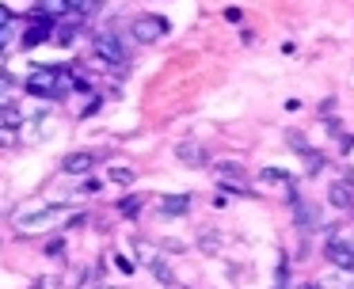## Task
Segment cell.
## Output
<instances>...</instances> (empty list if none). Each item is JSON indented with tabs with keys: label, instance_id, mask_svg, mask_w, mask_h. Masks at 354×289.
I'll use <instances>...</instances> for the list:
<instances>
[{
	"label": "cell",
	"instance_id": "12",
	"mask_svg": "<svg viewBox=\"0 0 354 289\" xmlns=\"http://www.w3.org/2000/svg\"><path fill=\"white\" fill-rule=\"evenodd\" d=\"M27 137L31 141H46V137H54V114H35L31 118V126H27Z\"/></svg>",
	"mask_w": 354,
	"mask_h": 289
},
{
	"label": "cell",
	"instance_id": "29",
	"mask_svg": "<svg viewBox=\"0 0 354 289\" xmlns=\"http://www.w3.org/2000/svg\"><path fill=\"white\" fill-rule=\"evenodd\" d=\"M95 289H103V286H95Z\"/></svg>",
	"mask_w": 354,
	"mask_h": 289
},
{
	"label": "cell",
	"instance_id": "11",
	"mask_svg": "<svg viewBox=\"0 0 354 289\" xmlns=\"http://www.w3.org/2000/svg\"><path fill=\"white\" fill-rule=\"evenodd\" d=\"M191 209V194H164L160 198V217H183Z\"/></svg>",
	"mask_w": 354,
	"mask_h": 289
},
{
	"label": "cell",
	"instance_id": "10",
	"mask_svg": "<svg viewBox=\"0 0 354 289\" xmlns=\"http://www.w3.org/2000/svg\"><path fill=\"white\" fill-rule=\"evenodd\" d=\"M176 156H179V164H187V167H206L209 164L206 152H202V144H194V141H183L176 149Z\"/></svg>",
	"mask_w": 354,
	"mask_h": 289
},
{
	"label": "cell",
	"instance_id": "26",
	"mask_svg": "<svg viewBox=\"0 0 354 289\" xmlns=\"http://www.w3.org/2000/svg\"><path fill=\"white\" fill-rule=\"evenodd\" d=\"M115 266L122 274H133V259H126V255H115Z\"/></svg>",
	"mask_w": 354,
	"mask_h": 289
},
{
	"label": "cell",
	"instance_id": "18",
	"mask_svg": "<svg viewBox=\"0 0 354 289\" xmlns=\"http://www.w3.org/2000/svg\"><path fill=\"white\" fill-rule=\"evenodd\" d=\"M297 156H301V160H305V171H308V175H316V171H320V167H324V160H320V152H316V149H308V144H305V149H301V152H297Z\"/></svg>",
	"mask_w": 354,
	"mask_h": 289
},
{
	"label": "cell",
	"instance_id": "19",
	"mask_svg": "<svg viewBox=\"0 0 354 289\" xmlns=\"http://www.w3.org/2000/svg\"><path fill=\"white\" fill-rule=\"evenodd\" d=\"M0 111H4V126H8V129H19V126H24V111H19L16 103L0 106Z\"/></svg>",
	"mask_w": 354,
	"mask_h": 289
},
{
	"label": "cell",
	"instance_id": "9",
	"mask_svg": "<svg viewBox=\"0 0 354 289\" xmlns=\"http://www.w3.org/2000/svg\"><path fill=\"white\" fill-rule=\"evenodd\" d=\"M35 15H42V19H50V23H62V19H73V15H80V12H73L69 0H39V4H35Z\"/></svg>",
	"mask_w": 354,
	"mask_h": 289
},
{
	"label": "cell",
	"instance_id": "6",
	"mask_svg": "<svg viewBox=\"0 0 354 289\" xmlns=\"http://www.w3.org/2000/svg\"><path fill=\"white\" fill-rule=\"evenodd\" d=\"M50 35H54V23L42 19V15H31V23H27V30H24V38H19V42H24L27 50H35V46L50 42Z\"/></svg>",
	"mask_w": 354,
	"mask_h": 289
},
{
	"label": "cell",
	"instance_id": "2",
	"mask_svg": "<svg viewBox=\"0 0 354 289\" xmlns=\"http://www.w3.org/2000/svg\"><path fill=\"white\" fill-rule=\"evenodd\" d=\"M27 91L39 99H62V91H57V68L50 65H39L27 73Z\"/></svg>",
	"mask_w": 354,
	"mask_h": 289
},
{
	"label": "cell",
	"instance_id": "16",
	"mask_svg": "<svg viewBox=\"0 0 354 289\" xmlns=\"http://www.w3.org/2000/svg\"><path fill=\"white\" fill-rule=\"evenodd\" d=\"M50 42L73 46V42H77V27H69V23H54V35H50Z\"/></svg>",
	"mask_w": 354,
	"mask_h": 289
},
{
	"label": "cell",
	"instance_id": "27",
	"mask_svg": "<svg viewBox=\"0 0 354 289\" xmlns=\"http://www.w3.org/2000/svg\"><path fill=\"white\" fill-rule=\"evenodd\" d=\"M31 289H57V278H54V274H46V278H42V281H35Z\"/></svg>",
	"mask_w": 354,
	"mask_h": 289
},
{
	"label": "cell",
	"instance_id": "15",
	"mask_svg": "<svg viewBox=\"0 0 354 289\" xmlns=\"http://www.w3.org/2000/svg\"><path fill=\"white\" fill-rule=\"evenodd\" d=\"M141 205H145V198H141V194H126L122 202H118V213H122L126 221H133L141 213Z\"/></svg>",
	"mask_w": 354,
	"mask_h": 289
},
{
	"label": "cell",
	"instance_id": "28",
	"mask_svg": "<svg viewBox=\"0 0 354 289\" xmlns=\"http://www.w3.org/2000/svg\"><path fill=\"white\" fill-rule=\"evenodd\" d=\"M95 286H100V281H95V274H88V278H84V281H80V286H77V289H95Z\"/></svg>",
	"mask_w": 354,
	"mask_h": 289
},
{
	"label": "cell",
	"instance_id": "23",
	"mask_svg": "<svg viewBox=\"0 0 354 289\" xmlns=\"http://www.w3.org/2000/svg\"><path fill=\"white\" fill-rule=\"evenodd\" d=\"M69 8L84 15V12H95V8H100V0H69Z\"/></svg>",
	"mask_w": 354,
	"mask_h": 289
},
{
	"label": "cell",
	"instance_id": "1",
	"mask_svg": "<svg viewBox=\"0 0 354 289\" xmlns=\"http://www.w3.org/2000/svg\"><path fill=\"white\" fill-rule=\"evenodd\" d=\"M92 53L95 61L111 68H126V50H122V35H95L92 38Z\"/></svg>",
	"mask_w": 354,
	"mask_h": 289
},
{
	"label": "cell",
	"instance_id": "14",
	"mask_svg": "<svg viewBox=\"0 0 354 289\" xmlns=\"http://www.w3.org/2000/svg\"><path fill=\"white\" fill-rule=\"evenodd\" d=\"M316 225H320V217H316V205L301 202V205H297V228H301V232H313Z\"/></svg>",
	"mask_w": 354,
	"mask_h": 289
},
{
	"label": "cell",
	"instance_id": "17",
	"mask_svg": "<svg viewBox=\"0 0 354 289\" xmlns=\"http://www.w3.org/2000/svg\"><path fill=\"white\" fill-rule=\"evenodd\" d=\"M259 179H263V183H286V187H293V175L282 171V167H263Z\"/></svg>",
	"mask_w": 354,
	"mask_h": 289
},
{
	"label": "cell",
	"instance_id": "5",
	"mask_svg": "<svg viewBox=\"0 0 354 289\" xmlns=\"http://www.w3.org/2000/svg\"><path fill=\"white\" fill-rule=\"evenodd\" d=\"M130 30H133V38H138V42H156V38L164 35V30H168V19H160V15H138V19L130 23Z\"/></svg>",
	"mask_w": 354,
	"mask_h": 289
},
{
	"label": "cell",
	"instance_id": "8",
	"mask_svg": "<svg viewBox=\"0 0 354 289\" xmlns=\"http://www.w3.org/2000/svg\"><path fill=\"white\" fill-rule=\"evenodd\" d=\"M324 255H328V263H335L339 270L354 274V243H343V240H331L328 248H324Z\"/></svg>",
	"mask_w": 354,
	"mask_h": 289
},
{
	"label": "cell",
	"instance_id": "21",
	"mask_svg": "<svg viewBox=\"0 0 354 289\" xmlns=\"http://www.w3.org/2000/svg\"><path fill=\"white\" fill-rule=\"evenodd\" d=\"M198 243H202V251H209V255H214V251L221 248V236L209 232V228H202V232H198Z\"/></svg>",
	"mask_w": 354,
	"mask_h": 289
},
{
	"label": "cell",
	"instance_id": "7",
	"mask_svg": "<svg viewBox=\"0 0 354 289\" xmlns=\"http://www.w3.org/2000/svg\"><path fill=\"white\" fill-rule=\"evenodd\" d=\"M328 202L335 205L339 213H351L354 209V183L351 179H335L328 187Z\"/></svg>",
	"mask_w": 354,
	"mask_h": 289
},
{
	"label": "cell",
	"instance_id": "25",
	"mask_svg": "<svg viewBox=\"0 0 354 289\" xmlns=\"http://www.w3.org/2000/svg\"><path fill=\"white\" fill-rule=\"evenodd\" d=\"M100 187H103V183L95 179V175H88V179L80 183V190H84V194H100Z\"/></svg>",
	"mask_w": 354,
	"mask_h": 289
},
{
	"label": "cell",
	"instance_id": "13",
	"mask_svg": "<svg viewBox=\"0 0 354 289\" xmlns=\"http://www.w3.org/2000/svg\"><path fill=\"white\" fill-rule=\"evenodd\" d=\"M145 263H149V270H153V278L160 281V286H176V274L168 270V263H164L160 255H145Z\"/></svg>",
	"mask_w": 354,
	"mask_h": 289
},
{
	"label": "cell",
	"instance_id": "24",
	"mask_svg": "<svg viewBox=\"0 0 354 289\" xmlns=\"http://www.w3.org/2000/svg\"><path fill=\"white\" fill-rule=\"evenodd\" d=\"M46 255H50V259H57V255H65V240H62V236H54V240H50V243H46Z\"/></svg>",
	"mask_w": 354,
	"mask_h": 289
},
{
	"label": "cell",
	"instance_id": "31",
	"mask_svg": "<svg viewBox=\"0 0 354 289\" xmlns=\"http://www.w3.org/2000/svg\"><path fill=\"white\" fill-rule=\"evenodd\" d=\"M100 4H103V0H100Z\"/></svg>",
	"mask_w": 354,
	"mask_h": 289
},
{
	"label": "cell",
	"instance_id": "22",
	"mask_svg": "<svg viewBox=\"0 0 354 289\" xmlns=\"http://www.w3.org/2000/svg\"><path fill=\"white\" fill-rule=\"evenodd\" d=\"M111 183H118V187H130V183H133V171H130V167H111Z\"/></svg>",
	"mask_w": 354,
	"mask_h": 289
},
{
	"label": "cell",
	"instance_id": "3",
	"mask_svg": "<svg viewBox=\"0 0 354 289\" xmlns=\"http://www.w3.org/2000/svg\"><path fill=\"white\" fill-rule=\"evenodd\" d=\"M65 213H73V209H65V205H46V209L35 213V217H19V232H42V228H54V225L65 221Z\"/></svg>",
	"mask_w": 354,
	"mask_h": 289
},
{
	"label": "cell",
	"instance_id": "4",
	"mask_svg": "<svg viewBox=\"0 0 354 289\" xmlns=\"http://www.w3.org/2000/svg\"><path fill=\"white\" fill-rule=\"evenodd\" d=\"M100 160H107V152H92V149H84V152H69V156L62 160V171L65 175H84V171H92Z\"/></svg>",
	"mask_w": 354,
	"mask_h": 289
},
{
	"label": "cell",
	"instance_id": "20",
	"mask_svg": "<svg viewBox=\"0 0 354 289\" xmlns=\"http://www.w3.org/2000/svg\"><path fill=\"white\" fill-rule=\"evenodd\" d=\"M217 175H225V179H240L244 175V164H232V160H221V164H214Z\"/></svg>",
	"mask_w": 354,
	"mask_h": 289
},
{
	"label": "cell",
	"instance_id": "30",
	"mask_svg": "<svg viewBox=\"0 0 354 289\" xmlns=\"http://www.w3.org/2000/svg\"><path fill=\"white\" fill-rule=\"evenodd\" d=\"M305 289H313V286H305Z\"/></svg>",
	"mask_w": 354,
	"mask_h": 289
}]
</instances>
